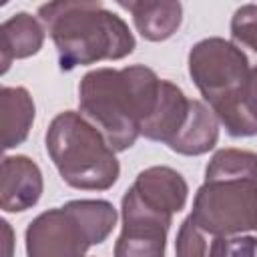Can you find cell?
<instances>
[{
  "label": "cell",
  "mask_w": 257,
  "mask_h": 257,
  "mask_svg": "<svg viewBox=\"0 0 257 257\" xmlns=\"http://www.w3.org/2000/svg\"><path fill=\"white\" fill-rule=\"evenodd\" d=\"M161 80L143 64L90 70L78 86L80 114L102 133L114 153L126 151L157 106Z\"/></svg>",
  "instance_id": "1"
},
{
  "label": "cell",
  "mask_w": 257,
  "mask_h": 257,
  "mask_svg": "<svg viewBox=\"0 0 257 257\" xmlns=\"http://www.w3.org/2000/svg\"><path fill=\"white\" fill-rule=\"evenodd\" d=\"M38 18L56 46L60 70L120 60L135 50L124 20L100 2H50L38 8Z\"/></svg>",
  "instance_id": "2"
},
{
  "label": "cell",
  "mask_w": 257,
  "mask_h": 257,
  "mask_svg": "<svg viewBox=\"0 0 257 257\" xmlns=\"http://www.w3.org/2000/svg\"><path fill=\"white\" fill-rule=\"evenodd\" d=\"M249 72V56L231 40L205 38L189 52V74L231 137L257 135V118L247 102Z\"/></svg>",
  "instance_id": "3"
},
{
  "label": "cell",
  "mask_w": 257,
  "mask_h": 257,
  "mask_svg": "<svg viewBox=\"0 0 257 257\" xmlns=\"http://www.w3.org/2000/svg\"><path fill=\"white\" fill-rule=\"evenodd\" d=\"M46 151L64 183L84 191L110 189L120 173L102 133L80 112L56 114L46 131Z\"/></svg>",
  "instance_id": "4"
},
{
  "label": "cell",
  "mask_w": 257,
  "mask_h": 257,
  "mask_svg": "<svg viewBox=\"0 0 257 257\" xmlns=\"http://www.w3.org/2000/svg\"><path fill=\"white\" fill-rule=\"evenodd\" d=\"M116 225V209L108 201L80 199L40 213L26 229L28 257H84L102 243Z\"/></svg>",
  "instance_id": "5"
},
{
  "label": "cell",
  "mask_w": 257,
  "mask_h": 257,
  "mask_svg": "<svg viewBox=\"0 0 257 257\" xmlns=\"http://www.w3.org/2000/svg\"><path fill=\"white\" fill-rule=\"evenodd\" d=\"M189 217L201 229L217 237H235L245 231H257V181H205L195 195Z\"/></svg>",
  "instance_id": "6"
},
{
  "label": "cell",
  "mask_w": 257,
  "mask_h": 257,
  "mask_svg": "<svg viewBox=\"0 0 257 257\" xmlns=\"http://www.w3.org/2000/svg\"><path fill=\"white\" fill-rule=\"evenodd\" d=\"M173 215L149 207L131 187L122 197V231L114 257H165L167 231Z\"/></svg>",
  "instance_id": "7"
},
{
  "label": "cell",
  "mask_w": 257,
  "mask_h": 257,
  "mask_svg": "<svg viewBox=\"0 0 257 257\" xmlns=\"http://www.w3.org/2000/svg\"><path fill=\"white\" fill-rule=\"evenodd\" d=\"M42 195V173L38 165L24 157H4L0 177V207L6 213H20L38 203Z\"/></svg>",
  "instance_id": "8"
},
{
  "label": "cell",
  "mask_w": 257,
  "mask_h": 257,
  "mask_svg": "<svg viewBox=\"0 0 257 257\" xmlns=\"http://www.w3.org/2000/svg\"><path fill=\"white\" fill-rule=\"evenodd\" d=\"M189 112H191V98H187L185 92L171 80H161L157 106L143 124L141 135L149 141L165 143L169 147L185 128Z\"/></svg>",
  "instance_id": "9"
},
{
  "label": "cell",
  "mask_w": 257,
  "mask_h": 257,
  "mask_svg": "<svg viewBox=\"0 0 257 257\" xmlns=\"http://www.w3.org/2000/svg\"><path fill=\"white\" fill-rule=\"evenodd\" d=\"M137 195L153 209L175 215L187 203V181L171 167H149L133 183Z\"/></svg>",
  "instance_id": "10"
},
{
  "label": "cell",
  "mask_w": 257,
  "mask_h": 257,
  "mask_svg": "<svg viewBox=\"0 0 257 257\" xmlns=\"http://www.w3.org/2000/svg\"><path fill=\"white\" fill-rule=\"evenodd\" d=\"M44 44V26L28 12H18L2 22L0 26V54L2 72L8 70L16 58L36 54Z\"/></svg>",
  "instance_id": "11"
},
{
  "label": "cell",
  "mask_w": 257,
  "mask_h": 257,
  "mask_svg": "<svg viewBox=\"0 0 257 257\" xmlns=\"http://www.w3.org/2000/svg\"><path fill=\"white\" fill-rule=\"evenodd\" d=\"M118 6L133 14L137 30L151 42L167 40L181 26L183 6L179 2H118Z\"/></svg>",
  "instance_id": "12"
},
{
  "label": "cell",
  "mask_w": 257,
  "mask_h": 257,
  "mask_svg": "<svg viewBox=\"0 0 257 257\" xmlns=\"http://www.w3.org/2000/svg\"><path fill=\"white\" fill-rule=\"evenodd\" d=\"M217 139H219V120L215 112L201 100L193 98L187 124L181 131V135L169 145V149L179 155L197 157L209 153L217 145Z\"/></svg>",
  "instance_id": "13"
},
{
  "label": "cell",
  "mask_w": 257,
  "mask_h": 257,
  "mask_svg": "<svg viewBox=\"0 0 257 257\" xmlns=\"http://www.w3.org/2000/svg\"><path fill=\"white\" fill-rule=\"evenodd\" d=\"M0 118H2V147H18L30 131L34 120V102L26 88L4 86L0 92Z\"/></svg>",
  "instance_id": "14"
},
{
  "label": "cell",
  "mask_w": 257,
  "mask_h": 257,
  "mask_svg": "<svg viewBox=\"0 0 257 257\" xmlns=\"http://www.w3.org/2000/svg\"><path fill=\"white\" fill-rule=\"evenodd\" d=\"M215 179H255L257 155L241 149H221L213 155L205 169V181Z\"/></svg>",
  "instance_id": "15"
},
{
  "label": "cell",
  "mask_w": 257,
  "mask_h": 257,
  "mask_svg": "<svg viewBox=\"0 0 257 257\" xmlns=\"http://www.w3.org/2000/svg\"><path fill=\"white\" fill-rule=\"evenodd\" d=\"M221 243L223 237L207 233L191 217H187L181 223L175 241V257H219Z\"/></svg>",
  "instance_id": "16"
},
{
  "label": "cell",
  "mask_w": 257,
  "mask_h": 257,
  "mask_svg": "<svg viewBox=\"0 0 257 257\" xmlns=\"http://www.w3.org/2000/svg\"><path fill=\"white\" fill-rule=\"evenodd\" d=\"M231 42L257 58V4H245L231 18Z\"/></svg>",
  "instance_id": "17"
},
{
  "label": "cell",
  "mask_w": 257,
  "mask_h": 257,
  "mask_svg": "<svg viewBox=\"0 0 257 257\" xmlns=\"http://www.w3.org/2000/svg\"><path fill=\"white\" fill-rule=\"evenodd\" d=\"M219 257H257V239L251 235L223 237Z\"/></svg>",
  "instance_id": "18"
},
{
  "label": "cell",
  "mask_w": 257,
  "mask_h": 257,
  "mask_svg": "<svg viewBox=\"0 0 257 257\" xmlns=\"http://www.w3.org/2000/svg\"><path fill=\"white\" fill-rule=\"evenodd\" d=\"M247 102H249L251 112H253V114H255V118H257V64H255V66H251V72H249Z\"/></svg>",
  "instance_id": "19"
}]
</instances>
